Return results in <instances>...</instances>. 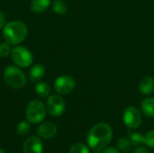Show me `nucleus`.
<instances>
[{
    "mask_svg": "<svg viewBox=\"0 0 154 153\" xmlns=\"http://www.w3.org/2000/svg\"><path fill=\"white\" fill-rule=\"evenodd\" d=\"M113 139V129L106 123H99L94 125L88 133L87 142L94 151H101L107 147Z\"/></svg>",
    "mask_w": 154,
    "mask_h": 153,
    "instance_id": "f257e3e1",
    "label": "nucleus"
},
{
    "mask_svg": "<svg viewBox=\"0 0 154 153\" xmlns=\"http://www.w3.org/2000/svg\"><path fill=\"white\" fill-rule=\"evenodd\" d=\"M28 34V28L21 21H11L3 28V37L5 41L12 45H17L23 42Z\"/></svg>",
    "mask_w": 154,
    "mask_h": 153,
    "instance_id": "f03ea898",
    "label": "nucleus"
},
{
    "mask_svg": "<svg viewBox=\"0 0 154 153\" xmlns=\"http://www.w3.org/2000/svg\"><path fill=\"white\" fill-rule=\"evenodd\" d=\"M5 83L14 89H21L26 85V76L18 66L9 65L4 70Z\"/></svg>",
    "mask_w": 154,
    "mask_h": 153,
    "instance_id": "7ed1b4c3",
    "label": "nucleus"
},
{
    "mask_svg": "<svg viewBox=\"0 0 154 153\" xmlns=\"http://www.w3.org/2000/svg\"><path fill=\"white\" fill-rule=\"evenodd\" d=\"M46 106L38 99L32 100L26 108L25 116L31 124H39L41 123L46 115Z\"/></svg>",
    "mask_w": 154,
    "mask_h": 153,
    "instance_id": "20e7f679",
    "label": "nucleus"
},
{
    "mask_svg": "<svg viewBox=\"0 0 154 153\" xmlns=\"http://www.w3.org/2000/svg\"><path fill=\"white\" fill-rule=\"evenodd\" d=\"M11 58L14 65L19 68H28L32 64L33 56L29 49L24 46H15L12 49Z\"/></svg>",
    "mask_w": 154,
    "mask_h": 153,
    "instance_id": "39448f33",
    "label": "nucleus"
},
{
    "mask_svg": "<svg viewBox=\"0 0 154 153\" xmlns=\"http://www.w3.org/2000/svg\"><path fill=\"white\" fill-rule=\"evenodd\" d=\"M66 104L60 95L49 96L46 102V110L53 117H59L65 112Z\"/></svg>",
    "mask_w": 154,
    "mask_h": 153,
    "instance_id": "423d86ee",
    "label": "nucleus"
},
{
    "mask_svg": "<svg viewBox=\"0 0 154 153\" xmlns=\"http://www.w3.org/2000/svg\"><path fill=\"white\" fill-rule=\"evenodd\" d=\"M124 124L130 129H136L142 124V115L140 110L135 106L127 107L123 114Z\"/></svg>",
    "mask_w": 154,
    "mask_h": 153,
    "instance_id": "0eeeda50",
    "label": "nucleus"
},
{
    "mask_svg": "<svg viewBox=\"0 0 154 153\" xmlns=\"http://www.w3.org/2000/svg\"><path fill=\"white\" fill-rule=\"evenodd\" d=\"M76 87L75 79L68 75L58 77L54 81V89L59 95H67L74 90Z\"/></svg>",
    "mask_w": 154,
    "mask_h": 153,
    "instance_id": "6e6552de",
    "label": "nucleus"
},
{
    "mask_svg": "<svg viewBox=\"0 0 154 153\" xmlns=\"http://www.w3.org/2000/svg\"><path fill=\"white\" fill-rule=\"evenodd\" d=\"M23 153H42L43 144L37 136H30L23 142Z\"/></svg>",
    "mask_w": 154,
    "mask_h": 153,
    "instance_id": "1a4fd4ad",
    "label": "nucleus"
},
{
    "mask_svg": "<svg viewBox=\"0 0 154 153\" xmlns=\"http://www.w3.org/2000/svg\"><path fill=\"white\" fill-rule=\"evenodd\" d=\"M37 133L42 139H51L57 134V126L53 123H44L38 127Z\"/></svg>",
    "mask_w": 154,
    "mask_h": 153,
    "instance_id": "9d476101",
    "label": "nucleus"
},
{
    "mask_svg": "<svg viewBox=\"0 0 154 153\" xmlns=\"http://www.w3.org/2000/svg\"><path fill=\"white\" fill-rule=\"evenodd\" d=\"M46 73V69L42 64H33L29 70V78L32 81H40Z\"/></svg>",
    "mask_w": 154,
    "mask_h": 153,
    "instance_id": "9b49d317",
    "label": "nucleus"
},
{
    "mask_svg": "<svg viewBox=\"0 0 154 153\" xmlns=\"http://www.w3.org/2000/svg\"><path fill=\"white\" fill-rule=\"evenodd\" d=\"M139 90L143 95H152L154 92L153 78L152 77H144L139 83Z\"/></svg>",
    "mask_w": 154,
    "mask_h": 153,
    "instance_id": "f8f14e48",
    "label": "nucleus"
},
{
    "mask_svg": "<svg viewBox=\"0 0 154 153\" xmlns=\"http://www.w3.org/2000/svg\"><path fill=\"white\" fill-rule=\"evenodd\" d=\"M51 4V0H32L31 10L33 13H42L45 12Z\"/></svg>",
    "mask_w": 154,
    "mask_h": 153,
    "instance_id": "ddd939ff",
    "label": "nucleus"
},
{
    "mask_svg": "<svg viewBox=\"0 0 154 153\" xmlns=\"http://www.w3.org/2000/svg\"><path fill=\"white\" fill-rule=\"evenodd\" d=\"M141 108L146 116L154 118V97L145 98L141 104Z\"/></svg>",
    "mask_w": 154,
    "mask_h": 153,
    "instance_id": "4468645a",
    "label": "nucleus"
},
{
    "mask_svg": "<svg viewBox=\"0 0 154 153\" xmlns=\"http://www.w3.org/2000/svg\"><path fill=\"white\" fill-rule=\"evenodd\" d=\"M35 92L40 97H48L51 93V87L44 81H39L35 86Z\"/></svg>",
    "mask_w": 154,
    "mask_h": 153,
    "instance_id": "2eb2a0df",
    "label": "nucleus"
},
{
    "mask_svg": "<svg viewBox=\"0 0 154 153\" xmlns=\"http://www.w3.org/2000/svg\"><path fill=\"white\" fill-rule=\"evenodd\" d=\"M52 9L57 14L64 15L68 11V6L64 0H54L52 3Z\"/></svg>",
    "mask_w": 154,
    "mask_h": 153,
    "instance_id": "dca6fc26",
    "label": "nucleus"
},
{
    "mask_svg": "<svg viewBox=\"0 0 154 153\" xmlns=\"http://www.w3.org/2000/svg\"><path fill=\"white\" fill-rule=\"evenodd\" d=\"M117 149L122 152H129L132 148L131 141L127 138H120L116 142Z\"/></svg>",
    "mask_w": 154,
    "mask_h": 153,
    "instance_id": "f3484780",
    "label": "nucleus"
},
{
    "mask_svg": "<svg viewBox=\"0 0 154 153\" xmlns=\"http://www.w3.org/2000/svg\"><path fill=\"white\" fill-rule=\"evenodd\" d=\"M129 140L131 141L132 145L134 146H141L142 144H144V136L141 133H132L130 134Z\"/></svg>",
    "mask_w": 154,
    "mask_h": 153,
    "instance_id": "a211bd4d",
    "label": "nucleus"
},
{
    "mask_svg": "<svg viewBox=\"0 0 154 153\" xmlns=\"http://www.w3.org/2000/svg\"><path fill=\"white\" fill-rule=\"evenodd\" d=\"M17 133L21 136H25L27 135L30 131H31V125L28 122H21L18 124L17 128H16Z\"/></svg>",
    "mask_w": 154,
    "mask_h": 153,
    "instance_id": "6ab92c4d",
    "label": "nucleus"
},
{
    "mask_svg": "<svg viewBox=\"0 0 154 153\" xmlns=\"http://www.w3.org/2000/svg\"><path fill=\"white\" fill-rule=\"evenodd\" d=\"M69 153H90L89 148L83 144V143H75L73 144L70 149H69Z\"/></svg>",
    "mask_w": 154,
    "mask_h": 153,
    "instance_id": "aec40b11",
    "label": "nucleus"
},
{
    "mask_svg": "<svg viewBox=\"0 0 154 153\" xmlns=\"http://www.w3.org/2000/svg\"><path fill=\"white\" fill-rule=\"evenodd\" d=\"M11 44H9L6 41L0 43V58H6L7 56L11 55Z\"/></svg>",
    "mask_w": 154,
    "mask_h": 153,
    "instance_id": "412c9836",
    "label": "nucleus"
},
{
    "mask_svg": "<svg viewBox=\"0 0 154 153\" xmlns=\"http://www.w3.org/2000/svg\"><path fill=\"white\" fill-rule=\"evenodd\" d=\"M144 144L150 148H154V130L148 132L144 135Z\"/></svg>",
    "mask_w": 154,
    "mask_h": 153,
    "instance_id": "4be33fe9",
    "label": "nucleus"
},
{
    "mask_svg": "<svg viewBox=\"0 0 154 153\" xmlns=\"http://www.w3.org/2000/svg\"><path fill=\"white\" fill-rule=\"evenodd\" d=\"M98 153H119V150L115 147H106L101 151H98Z\"/></svg>",
    "mask_w": 154,
    "mask_h": 153,
    "instance_id": "5701e85b",
    "label": "nucleus"
},
{
    "mask_svg": "<svg viewBox=\"0 0 154 153\" xmlns=\"http://www.w3.org/2000/svg\"><path fill=\"white\" fill-rule=\"evenodd\" d=\"M5 25V15L3 12L0 11V30L4 28Z\"/></svg>",
    "mask_w": 154,
    "mask_h": 153,
    "instance_id": "b1692460",
    "label": "nucleus"
},
{
    "mask_svg": "<svg viewBox=\"0 0 154 153\" xmlns=\"http://www.w3.org/2000/svg\"><path fill=\"white\" fill-rule=\"evenodd\" d=\"M134 153H151L146 148L144 147H142V146H138L134 151Z\"/></svg>",
    "mask_w": 154,
    "mask_h": 153,
    "instance_id": "393cba45",
    "label": "nucleus"
},
{
    "mask_svg": "<svg viewBox=\"0 0 154 153\" xmlns=\"http://www.w3.org/2000/svg\"><path fill=\"white\" fill-rule=\"evenodd\" d=\"M0 153H5V151H3V150L0 148Z\"/></svg>",
    "mask_w": 154,
    "mask_h": 153,
    "instance_id": "a878e982",
    "label": "nucleus"
}]
</instances>
